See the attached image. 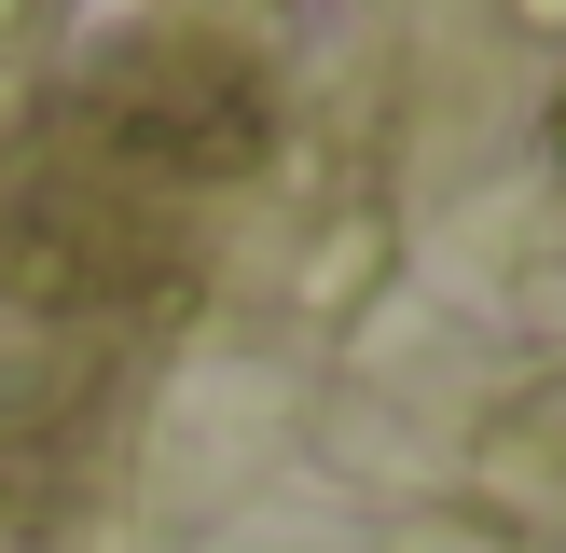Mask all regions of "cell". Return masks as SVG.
Masks as SVG:
<instances>
[{"instance_id": "1", "label": "cell", "mask_w": 566, "mask_h": 553, "mask_svg": "<svg viewBox=\"0 0 566 553\" xmlns=\"http://www.w3.org/2000/svg\"><path fill=\"white\" fill-rule=\"evenodd\" d=\"M249 153H263V83L221 42H180V28L111 42L83 70V97H70V180L125 194V208L138 194H208Z\"/></svg>"}]
</instances>
